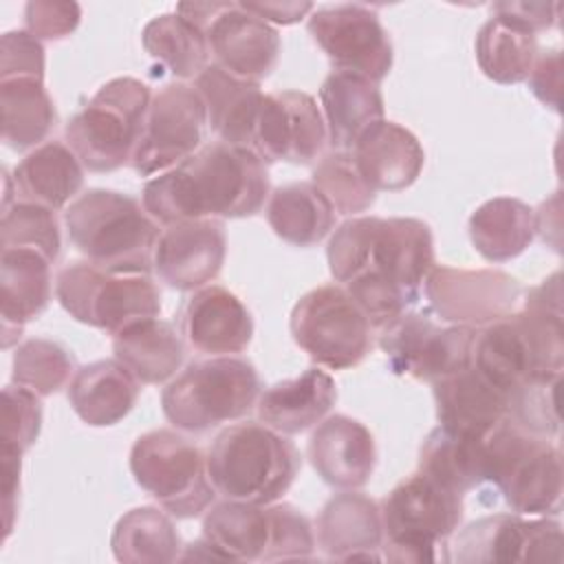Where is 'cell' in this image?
Here are the masks:
<instances>
[{
    "label": "cell",
    "instance_id": "6da1fadb",
    "mask_svg": "<svg viewBox=\"0 0 564 564\" xmlns=\"http://www.w3.org/2000/svg\"><path fill=\"white\" fill-rule=\"evenodd\" d=\"M267 163L249 148L203 143L172 170L143 185L141 203L163 227L198 218H249L269 200Z\"/></svg>",
    "mask_w": 564,
    "mask_h": 564
},
{
    "label": "cell",
    "instance_id": "7a4b0ae2",
    "mask_svg": "<svg viewBox=\"0 0 564 564\" xmlns=\"http://www.w3.org/2000/svg\"><path fill=\"white\" fill-rule=\"evenodd\" d=\"M471 366L507 401L529 383L562 377L564 328L560 271L527 293L522 311L476 328Z\"/></svg>",
    "mask_w": 564,
    "mask_h": 564
},
{
    "label": "cell",
    "instance_id": "3957f363",
    "mask_svg": "<svg viewBox=\"0 0 564 564\" xmlns=\"http://www.w3.org/2000/svg\"><path fill=\"white\" fill-rule=\"evenodd\" d=\"M73 247L93 264L112 273H150L159 223L137 198L93 187L79 194L64 212Z\"/></svg>",
    "mask_w": 564,
    "mask_h": 564
},
{
    "label": "cell",
    "instance_id": "277c9868",
    "mask_svg": "<svg viewBox=\"0 0 564 564\" xmlns=\"http://www.w3.org/2000/svg\"><path fill=\"white\" fill-rule=\"evenodd\" d=\"M297 447L264 423L245 421L225 427L207 449V474L227 500L278 502L300 474Z\"/></svg>",
    "mask_w": 564,
    "mask_h": 564
},
{
    "label": "cell",
    "instance_id": "5b68a950",
    "mask_svg": "<svg viewBox=\"0 0 564 564\" xmlns=\"http://www.w3.org/2000/svg\"><path fill=\"white\" fill-rule=\"evenodd\" d=\"M203 538L220 562L311 560L317 546L311 520L289 502H212L203 516Z\"/></svg>",
    "mask_w": 564,
    "mask_h": 564
},
{
    "label": "cell",
    "instance_id": "8992f818",
    "mask_svg": "<svg viewBox=\"0 0 564 564\" xmlns=\"http://www.w3.org/2000/svg\"><path fill=\"white\" fill-rule=\"evenodd\" d=\"M256 366L236 355L192 361L161 392L165 419L183 432L203 434L247 416L260 397Z\"/></svg>",
    "mask_w": 564,
    "mask_h": 564
},
{
    "label": "cell",
    "instance_id": "52a82bcc",
    "mask_svg": "<svg viewBox=\"0 0 564 564\" xmlns=\"http://www.w3.org/2000/svg\"><path fill=\"white\" fill-rule=\"evenodd\" d=\"M485 485L498 489L513 513L555 516L562 509V454L551 438L505 419L485 436Z\"/></svg>",
    "mask_w": 564,
    "mask_h": 564
},
{
    "label": "cell",
    "instance_id": "ba28073f",
    "mask_svg": "<svg viewBox=\"0 0 564 564\" xmlns=\"http://www.w3.org/2000/svg\"><path fill=\"white\" fill-rule=\"evenodd\" d=\"M463 496L423 471L397 482L379 502L388 562H436L438 546L456 533L463 520Z\"/></svg>",
    "mask_w": 564,
    "mask_h": 564
},
{
    "label": "cell",
    "instance_id": "9c48e42d",
    "mask_svg": "<svg viewBox=\"0 0 564 564\" xmlns=\"http://www.w3.org/2000/svg\"><path fill=\"white\" fill-rule=\"evenodd\" d=\"M152 101L150 86L137 77L106 82L66 128V145L88 172H115L130 165Z\"/></svg>",
    "mask_w": 564,
    "mask_h": 564
},
{
    "label": "cell",
    "instance_id": "30bf717a",
    "mask_svg": "<svg viewBox=\"0 0 564 564\" xmlns=\"http://www.w3.org/2000/svg\"><path fill=\"white\" fill-rule=\"evenodd\" d=\"M55 295L73 319L110 335L161 315V291L150 273H112L90 260L62 267Z\"/></svg>",
    "mask_w": 564,
    "mask_h": 564
},
{
    "label": "cell",
    "instance_id": "8fae6325",
    "mask_svg": "<svg viewBox=\"0 0 564 564\" xmlns=\"http://www.w3.org/2000/svg\"><path fill=\"white\" fill-rule=\"evenodd\" d=\"M130 471L141 489L181 520L205 513L216 498L207 456L174 430L141 434L130 449Z\"/></svg>",
    "mask_w": 564,
    "mask_h": 564
},
{
    "label": "cell",
    "instance_id": "7c38bea8",
    "mask_svg": "<svg viewBox=\"0 0 564 564\" xmlns=\"http://www.w3.org/2000/svg\"><path fill=\"white\" fill-rule=\"evenodd\" d=\"M293 341L328 370L359 366L372 348V324L341 284L304 293L289 319Z\"/></svg>",
    "mask_w": 564,
    "mask_h": 564
},
{
    "label": "cell",
    "instance_id": "4fadbf2b",
    "mask_svg": "<svg viewBox=\"0 0 564 564\" xmlns=\"http://www.w3.org/2000/svg\"><path fill=\"white\" fill-rule=\"evenodd\" d=\"M476 328L434 322L430 311H405L379 328V348L394 375L436 381L471 366Z\"/></svg>",
    "mask_w": 564,
    "mask_h": 564
},
{
    "label": "cell",
    "instance_id": "5bb4252c",
    "mask_svg": "<svg viewBox=\"0 0 564 564\" xmlns=\"http://www.w3.org/2000/svg\"><path fill=\"white\" fill-rule=\"evenodd\" d=\"M445 562H562V524L549 516L494 513L469 522L445 542Z\"/></svg>",
    "mask_w": 564,
    "mask_h": 564
},
{
    "label": "cell",
    "instance_id": "9a60e30c",
    "mask_svg": "<svg viewBox=\"0 0 564 564\" xmlns=\"http://www.w3.org/2000/svg\"><path fill=\"white\" fill-rule=\"evenodd\" d=\"M205 126L207 112L198 90L185 82L165 84L152 95L130 167L139 176L172 170L203 145Z\"/></svg>",
    "mask_w": 564,
    "mask_h": 564
},
{
    "label": "cell",
    "instance_id": "2e32d148",
    "mask_svg": "<svg viewBox=\"0 0 564 564\" xmlns=\"http://www.w3.org/2000/svg\"><path fill=\"white\" fill-rule=\"evenodd\" d=\"M306 29L335 70L352 73L375 84L388 77L394 48L375 9L366 4L313 9Z\"/></svg>",
    "mask_w": 564,
    "mask_h": 564
},
{
    "label": "cell",
    "instance_id": "e0dca14e",
    "mask_svg": "<svg viewBox=\"0 0 564 564\" xmlns=\"http://www.w3.org/2000/svg\"><path fill=\"white\" fill-rule=\"evenodd\" d=\"M520 282L498 269H456L434 264L425 278L430 311L441 322L480 328L516 311Z\"/></svg>",
    "mask_w": 564,
    "mask_h": 564
},
{
    "label": "cell",
    "instance_id": "ac0fdd59",
    "mask_svg": "<svg viewBox=\"0 0 564 564\" xmlns=\"http://www.w3.org/2000/svg\"><path fill=\"white\" fill-rule=\"evenodd\" d=\"M326 141L322 108L308 93H264L253 134V152L264 163L308 165L322 156Z\"/></svg>",
    "mask_w": 564,
    "mask_h": 564
},
{
    "label": "cell",
    "instance_id": "d6986e66",
    "mask_svg": "<svg viewBox=\"0 0 564 564\" xmlns=\"http://www.w3.org/2000/svg\"><path fill=\"white\" fill-rule=\"evenodd\" d=\"M227 256V234L218 218L181 220L167 225L154 247L156 275L176 291L212 284Z\"/></svg>",
    "mask_w": 564,
    "mask_h": 564
},
{
    "label": "cell",
    "instance_id": "ffe728a7",
    "mask_svg": "<svg viewBox=\"0 0 564 564\" xmlns=\"http://www.w3.org/2000/svg\"><path fill=\"white\" fill-rule=\"evenodd\" d=\"M214 64L227 73L260 84L280 57V35L269 22L249 13L240 2H220L205 29Z\"/></svg>",
    "mask_w": 564,
    "mask_h": 564
},
{
    "label": "cell",
    "instance_id": "44dd1931",
    "mask_svg": "<svg viewBox=\"0 0 564 564\" xmlns=\"http://www.w3.org/2000/svg\"><path fill=\"white\" fill-rule=\"evenodd\" d=\"M181 335L196 352L238 355L253 339V317L236 293L207 284L187 297L181 311Z\"/></svg>",
    "mask_w": 564,
    "mask_h": 564
},
{
    "label": "cell",
    "instance_id": "7402d4cb",
    "mask_svg": "<svg viewBox=\"0 0 564 564\" xmlns=\"http://www.w3.org/2000/svg\"><path fill=\"white\" fill-rule=\"evenodd\" d=\"M306 454L317 476L337 489L364 487L377 465L372 432L346 414L322 419L308 438Z\"/></svg>",
    "mask_w": 564,
    "mask_h": 564
},
{
    "label": "cell",
    "instance_id": "603a6c76",
    "mask_svg": "<svg viewBox=\"0 0 564 564\" xmlns=\"http://www.w3.org/2000/svg\"><path fill=\"white\" fill-rule=\"evenodd\" d=\"M317 546L328 560L337 562H379L383 524L379 502L355 489H344L326 500L317 520Z\"/></svg>",
    "mask_w": 564,
    "mask_h": 564
},
{
    "label": "cell",
    "instance_id": "cb8c5ba5",
    "mask_svg": "<svg viewBox=\"0 0 564 564\" xmlns=\"http://www.w3.org/2000/svg\"><path fill=\"white\" fill-rule=\"evenodd\" d=\"M350 154L359 174L375 192L410 187L425 165V150L419 139L401 123L388 119L366 128Z\"/></svg>",
    "mask_w": 564,
    "mask_h": 564
},
{
    "label": "cell",
    "instance_id": "d4e9b609",
    "mask_svg": "<svg viewBox=\"0 0 564 564\" xmlns=\"http://www.w3.org/2000/svg\"><path fill=\"white\" fill-rule=\"evenodd\" d=\"M434 238L419 218H377L364 271H377L419 297L421 284L434 269Z\"/></svg>",
    "mask_w": 564,
    "mask_h": 564
},
{
    "label": "cell",
    "instance_id": "484cf974",
    "mask_svg": "<svg viewBox=\"0 0 564 564\" xmlns=\"http://www.w3.org/2000/svg\"><path fill=\"white\" fill-rule=\"evenodd\" d=\"M51 264L35 249H2V348H11L22 337L24 326L48 308L53 297Z\"/></svg>",
    "mask_w": 564,
    "mask_h": 564
},
{
    "label": "cell",
    "instance_id": "4316f807",
    "mask_svg": "<svg viewBox=\"0 0 564 564\" xmlns=\"http://www.w3.org/2000/svg\"><path fill=\"white\" fill-rule=\"evenodd\" d=\"M194 88L205 104L212 132L229 145L253 150L256 123L264 99L260 84L240 79L212 62L194 79Z\"/></svg>",
    "mask_w": 564,
    "mask_h": 564
},
{
    "label": "cell",
    "instance_id": "83f0119b",
    "mask_svg": "<svg viewBox=\"0 0 564 564\" xmlns=\"http://www.w3.org/2000/svg\"><path fill=\"white\" fill-rule=\"evenodd\" d=\"M337 403L335 379L319 366L295 379L269 386L258 397V419L280 434H300L315 427Z\"/></svg>",
    "mask_w": 564,
    "mask_h": 564
},
{
    "label": "cell",
    "instance_id": "f1b7e54d",
    "mask_svg": "<svg viewBox=\"0 0 564 564\" xmlns=\"http://www.w3.org/2000/svg\"><path fill=\"white\" fill-rule=\"evenodd\" d=\"M438 425L474 436H487L507 419V397L474 366L432 381Z\"/></svg>",
    "mask_w": 564,
    "mask_h": 564
},
{
    "label": "cell",
    "instance_id": "f546056e",
    "mask_svg": "<svg viewBox=\"0 0 564 564\" xmlns=\"http://www.w3.org/2000/svg\"><path fill=\"white\" fill-rule=\"evenodd\" d=\"M73 412L90 427L123 421L139 399V381L117 359H99L75 370L68 388Z\"/></svg>",
    "mask_w": 564,
    "mask_h": 564
},
{
    "label": "cell",
    "instance_id": "4dcf8cb0",
    "mask_svg": "<svg viewBox=\"0 0 564 564\" xmlns=\"http://www.w3.org/2000/svg\"><path fill=\"white\" fill-rule=\"evenodd\" d=\"M84 165L62 141H46L33 148L13 170L15 200L62 209L79 196L84 185Z\"/></svg>",
    "mask_w": 564,
    "mask_h": 564
},
{
    "label": "cell",
    "instance_id": "1f68e13d",
    "mask_svg": "<svg viewBox=\"0 0 564 564\" xmlns=\"http://www.w3.org/2000/svg\"><path fill=\"white\" fill-rule=\"evenodd\" d=\"M322 117L328 132V143L335 150H352L359 134L383 119L386 104L379 84L333 70L319 88Z\"/></svg>",
    "mask_w": 564,
    "mask_h": 564
},
{
    "label": "cell",
    "instance_id": "d6a6232c",
    "mask_svg": "<svg viewBox=\"0 0 564 564\" xmlns=\"http://www.w3.org/2000/svg\"><path fill=\"white\" fill-rule=\"evenodd\" d=\"M112 352L139 383L159 386L176 375L185 346L170 322L150 317L115 333Z\"/></svg>",
    "mask_w": 564,
    "mask_h": 564
},
{
    "label": "cell",
    "instance_id": "836d02e7",
    "mask_svg": "<svg viewBox=\"0 0 564 564\" xmlns=\"http://www.w3.org/2000/svg\"><path fill=\"white\" fill-rule=\"evenodd\" d=\"M2 141L11 150H29L46 143L57 126L55 104L40 77L0 79Z\"/></svg>",
    "mask_w": 564,
    "mask_h": 564
},
{
    "label": "cell",
    "instance_id": "e575fe53",
    "mask_svg": "<svg viewBox=\"0 0 564 564\" xmlns=\"http://www.w3.org/2000/svg\"><path fill=\"white\" fill-rule=\"evenodd\" d=\"M267 223L273 234L293 247H313L335 227V209L313 183L275 187L267 200Z\"/></svg>",
    "mask_w": 564,
    "mask_h": 564
},
{
    "label": "cell",
    "instance_id": "d590c367",
    "mask_svg": "<svg viewBox=\"0 0 564 564\" xmlns=\"http://www.w3.org/2000/svg\"><path fill=\"white\" fill-rule=\"evenodd\" d=\"M469 240L474 249L489 262H507L518 258L535 236V216L520 198L498 196L485 200L469 216Z\"/></svg>",
    "mask_w": 564,
    "mask_h": 564
},
{
    "label": "cell",
    "instance_id": "8d00e7d4",
    "mask_svg": "<svg viewBox=\"0 0 564 564\" xmlns=\"http://www.w3.org/2000/svg\"><path fill=\"white\" fill-rule=\"evenodd\" d=\"M419 471L465 496L485 485V436L434 427L421 443Z\"/></svg>",
    "mask_w": 564,
    "mask_h": 564
},
{
    "label": "cell",
    "instance_id": "74e56055",
    "mask_svg": "<svg viewBox=\"0 0 564 564\" xmlns=\"http://www.w3.org/2000/svg\"><path fill=\"white\" fill-rule=\"evenodd\" d=\"M115 560L126 564H167L181 557L183 544L172 518L156 507L126 511L110 535Z\"/></svg>",
    "mask_w": 564,
    "mask_h": 564
},
{
    "label": "cell",
    "instance_id": "f35d334b",
    "mask_svg": "<svg viewBox=\"0 0 564 564\" xmlns=\"http://www.w3.org/2000/svg\"><path fill=\"white\" fill-rule=\"evenodd\" d=\"M145 53L178 79H196L209 66V44L203 29L181 13H161L141 31Z\"/></svg>",
    "mask_w": 564,
    "mask_h": 564
},
{
    "label": "cell",
    "instance_id": "ab89813d",
    "mask_svg": "<svg viewBox=\"0 0 564 564\" xmlns=\"http://www.w3.org/2000/svg\"><path fill=\"white\" fill-rule=\"evenodd\" d=\"M474 51L485 77L511 86L527 82L540 46L538 35L491 15L478 29Z\"/></svg>",
    "mask_w": 564,
    "mask_h": 564
},
{
    "label": "cell",
    "instance_id": "60d3db41",
    "mask_svg": "<svg viewBox=\"0 0 564 564\" xmlns=\"http://www.w3.org/2000/svg\"><path fill=\"white\" fill-rule=\"evenodd\" d=\"M73 375L75 357L53 339L31 337L13 350L11 381L37 397H51L68 388Z\"/></svg>",
    "mask_w": 564,
    "mask_h": 564
},
{
    "label": "cell",
    "instance_id": "b9f144b4",
    "mask_svg": "<svg viewBox=\"0 0 564 564\" xmlns=\"http://www.w3.org/2000/svg\"><path fill=\"white\" fill-rule=\"evenodd\" d=\"M333 205L335 214L355 216L375 205L377 192L359 174L350 150L324 154L313 167L311 181Z\"/></svg>",
    "mask_w": 564,
    "mask_h": 564
},
{
    "label": "cell",
    "instance_id": "7bdbcfd3",
    "mask_svg": "<svg viewBox=\"0 0 564 564\" xmlns=\"http://www.w3.org/2000/svg\"><path fill=\"white\" fill-rule=\"evenodd\" d=\"M0 238L2 249H35L51 262L62 251V231L55 212L24 200H15L2 209Z\"/></svg>",
    "mask_w": 564,
    "mask_h": 564
},
{
    "label": "cell",
    "instance_id": "ee69618b",
    "mask_svg": "<svg viewBox=\"0 0 564 564\" xmlns=\"http://www.w3.org/2000/svg\"><path fill=\"white\" fill-rule=\"evenodd\" d=\"M379 216H357L344 220L328 240L326 260L335 282H350L368 262L375 227Z\"/></svg>",
    "mask_w": 564,
    "mask_h": 564
},
{
    "label": "cell",
    "instance_id": "f6af8a7d",
    "mask_svg": "<svg viewBox=\"0 0 564 564\" xmlns=\"http://www.w3.org/2000/svg\"><path fill=\"white\" fill-rule=\"evenodd\" d=\"M42 397L9 383L2 390V452L24 454L40 436L42 430Z\"/></svg>",
    "mask_w": 564,
    "mask_h": 564
},
{
    "label": "cell",
    "instance_id": "bcb514c9",
    "mask_svg": "<svg viewBox=\"0 0 564 564\" xmlns=\"http://www.w3.org/2000/svg\"><path fill=\"white\" fill-rule=\"evenodd\" d=\"M560 379L535 381L516 390L507 401V419L518 427L551 438L560 432L555 390Z\"/></svg>",
    "mask_w": 564,
    "mask_h": 564
},
{
    "label": "cell",
    "instance_id": "7dc6e473",
    "mask_svg": "<svg viewBox=\"0 0 564 564\" xmlns=\"http://www.w3.org/2000/svg\"><path fill=\"white\" fill-rule=\"evenodd\" d=\"M46 57L42 42L24 31H7L0 40V79L40 77L44 79Z\"/></svg>",
    "mask_w": 564,
    "mask_h": 564
},
{
    "label": "cell",
    "instance_id": "c3c4849f",
    "mask_svg": "<svg viewBox=\"0 0 564 564\" xmlns=\"http://www.w3.org/2000/svg\"><path fill=\"white\" fill-rule=\"evenodd\" d=\"M82 20V7L77 2H48L33 0L24 7V26L31 35L42 40L68 37Z\"/></svg>",
    "mask_w": 564,
    "mask_h": 564
},
{
    "label": "cell",
    "instance_id": "681fc988",
    "mask_svg": "<svg viewBox=\"0 0 564 564\" xmlns=\"http://www.w3.org/2000/svg\"><path fill=\"white\" fill-rule=\"evenodd\" d=\"M560 2H520V0H502L491 4V15L509 22L527 33L549 31L560 20Z\"/></svg>",
    "mask_w": 564,
    "mask_h": 564
},
{
    "label": "cell",
    "instance_id": "f907efd6",
    "mask_svg": "<svg viewBox=\"0 0 564 564\" xmlns=\"http://www.w3.org/2000/svg\"><path fill=\"white\" fill-rule=\"evenodd\" d=\"M529 90L535 95L540 104L560 112L562 104V51L544 48L538 53L533 68L527 77Z\"/></svg>",
    "mask_w": 564,
    "mask_h": 564
},
{
    "label": "cell",
    "instance_id": "816d5d0a",
    "mask_svg": "<svg viewBox=\"0 0 564 564\" xmlns=\"http://www.w3.org/2000/svg\"><path fill=\"white\" fill-rule=\"evenodd\" d=\"M249 13H253L256 18L269 22L271 26L273 24H282V26H289V24H295L300 22L302 18H306L308 13H313V2H240Z\"/></svg>",
    "mask_w": 564,
    "mask_h": 564
},
{
    "label": "cell",
    "instance_id": "f5cc1de1",
    "mask_svg": "<svg viewBox=\"0 0 564 564\" xmlns=\"http://www.w3.org/2000/svg\"><path fill=\"white\" fill-rule=\"evenodd\" d=\"M20 469L22 456L2 452V511H4V540L11 535L13 518L18 511V496H20Z\"/></svg>",
    "mask_w": 564,
    "mask_h": 564
},
{
    "label": "cell",
    "instance_id": "db71d44e",
    "mask_svg": "<svg viewBox=\"0 0 564 564\" xmlns=\"http://www.w3.org/2000/svg\"><path fill=\"white\" fill-rule=\"evenodd\" d=\"M535 216V234L544 242H549L555 251H560V192H555L549 200H544L538 209H533Z\"/></svg>",
    "mask_w": 564,
    "mask_h": 564
}]
</instances>
